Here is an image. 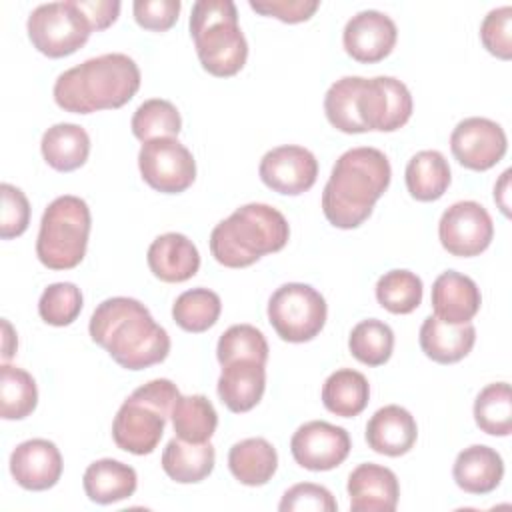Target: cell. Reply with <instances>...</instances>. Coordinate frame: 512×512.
Instances as JSON below:
<instances>
[{"label": "cell", "instance_id": "cell-20", "mask_svg": "<svg viewBox=\"0 0 512 512\" xmlns=\"http://www.w3.org/2000/svg\"><path fill=\"white\" fill-rule=\"evenodd\" d=\"M480 304V288L466 274L446 270L432 284L434 316L448 324L470 322L478 314Z\"/></svg>", "mask_w": 512, "mask_h": 512}, {"label": "cell", "instance_id": "cell-34", "mask_svg": "<svg viewBox=\"0 0 512 512\" xmlns=\"http://www.w3.org/2000/svg\"><path fill=\"white\" fill-rule=\"evenodd\" d=\"M222 312L220 296L208 288H192L182 292L172 304L174 322L186 332H206L212 328Z\"/></svg>", "mask_w": 512, "mask_h": 512}, {"label": "cell", "instance_id": "cell-43", "mask_svg": "<svg viewBox=\"0 0 512 512\" xmlns=\"http://www.w3.org/2000/svg\"><path fill=\"white\" fill-rule=\"evenodd\" d=\"M2 212H0V238L10 240L26 232L30 224V204L24 192L8 182L0 186Z\"/></svg>", "mask_w": 512, "mask_h": 512}, {"label": "cell", "instance_id": "cell-9", "mask_svg": "<svg viewBox=\"0 0 512 512\" xmlns=\"http://www.w3.org/2000/svg\"><path fill=\"white\" fill-rule=\"evenodd\" d=\"M32 46L48 58H64L82 48L92 28L76 0L36 6L26 22Z\"/></svg>", "mask_w": 512, "mask_h": 512}, {"label": "cell", "instance_id": "cell-12", "mask_svg": "<svg viewBox=\"0 0 512 512\" xmlns=\"http://www.w3.org/2000/svg\"><path fill=\"white\" fill-rule=\"evenodd\" d=\"M438 238L448 254L470 258L490 246L494 238V224L482 204L474 200H460L444 210L438 222Z\"/></svg>", "mask_w": 512, "mask_h": 512}, {"label": "cell", "instance_id": "cell-10", "mask_svg": "<svg viewBox=\"0 0 512 512\" xmlns=\"http://www.w3.org/2000/svg\"><path fill=\"white\" fill-rule=\"evenodd\" d=\"M142 180L162 194H180L196 180V160L178 138L144 142L138 152Z\"/></svg>", "mask_w": 512, "mask_h": 512}, {"label": "cell", "instance_id": "cell-15", "mask_svg": "<svg viewBox=\"0 0 512 512\" xmlns=\"http://www.w3.org/2000/svg\"><path fill=\"white\" fill-rule=\"evenodd\" d=\"M258 174L270 190L298 196L314 186L318 178V160L308 148L286 144L272 148L262 156Z\"/></svg>", "mask_w": 512, "mask_h": 512}, {"label": "cell", "instance_id": "cell-47", "mask_svg": "<svg viewBox=\"0 0 512 512\" xmlns=\"http://www.w3.org/2000/svg\"><path fill=\"white\" fill-rule=\"evenodd\" d=\"M508 190H510V170L502 172V178L494 186V200L504 216H510V202H508Z\"/></svg>", "mask_w": 512, "mask_h": 512}, {"label": "cell", "instance_id": "cell-17", "mask_svg": "<svg viewBox=\"0 0 512 512\" xmlns=\"http://www.w3.org/2000/svg\"><path fill=\"white\" fill-rule=\"evenodd\" d=\"M62 454L54 442L32 438L18 444L10 454V474L24 490H48L62 476Z\"/></svg>", "mask_w": 512, "mask_h": 512}, {"label": "cell", "instance_id": "cell-29", "mask_svg": "<svg viewBox=\"0 0 512 512\" xmlns=\"http://www.w3.org/2000/svg\"><path fill=\"white\" fill-rule=\"evenodd\" d=\"M406 188L418 202H434L444 196L450 186V166L442 152L420 150L406 164Z\"/></svg>", "mask_w": 512, "mask_h": 512}, {"label": "cell", "instance_id": "cell-38", "mask_svg": "<svg viewBox=\"0 0 512 512\" xmlns=\"http://www.w3.org/2000/svg\"><path fill=\"white\" fill-rule=\"evenodd\" d=\"M424 286L410 270H388L376 282L378 304L392 314H410L422 302Z\"/></svg>", "mask_w": 512, "mask_h": 512}, {"label": "cell", "instance_id": "cell-41", "mask_svg": "<svg viewBox=\"0 0 512 512\" xmlns=\"http://www.w3.org/2000/svg\"><path fill=\"white\" fill-rule=\"evenodd\" d=\"M480 40L492 56L500 60L512 58V6L494 8L484 16Z\"/></svg>", "mask_w": 512, "mask_h": 512}, {"label": "cell", "instance_id": "cell-31", "mask_svg": "<svg viewBox=\"0 0 512 512\" xmlns=\"http://www.w3.org/2000/svg\"><path fill=\"white\" fill-rule=\"evenodd\" d=\"M170 420L176 436L186 442H208L218 426V414L204 394H180L172 406Z\"/></svg>", "mask_w": 512, "mask_h": 512}, {"label": "cell", "instance_id": "cell-45", "mask_svg": "<svg viewBox=\"0 0 512 512\" xmlns=\"http://www.w3.org/2000/svg\"><path fill=\"white\" fill-rule=\"evenodd\" d=\"M248 6L264 16L278 18L286 24L306 22L320 8L318 0H250Z\"/></svg>", "mask_w": 512, "mask_h": 512}, {"label": "cell", "instance_id": "cell-32", "mask_svg": "<svg viewBox=\"0 0 512 512\" xmlns=\"http://www.w3.org/2000/svg\"><path fill=\"white\" fill-rule=\"evenodd\" d=\"M38 388L30 372L4 362L0 366V414L4 420H22L34 412Z\"/></svg>", "mask_w": 512, "mask_h": 512}, {"label": "cell", "instance_id": "cell-18", "mask_svg": "<svg viewBox=\"0 0 512 512\" xmlns=\"http://www.w3.org/2000/svg\"><path fill=\"white\" fill-rule=\"evenodd\" d=\"M352 512H392L398 506L400 484L396 474L380 464H358L348 476Z\"/></svg>", "mask_w": 512, "mask_h": 512}, {"label": "cell", "instance_id": "cell-33", "mask_svg": "<svg viewBox=\"0 0 512 512\" xmlns=\"http://www.w3.org/2000/svg\"><path fill=\"white\" fill-rule=\"evenodd\" d=\"M362 82V76H344L336 80L324 96V114L328 122L344 134L366 132L358 116V94Z\"/></svg>", "mask_w": 512, "mask_h": 512}, {"label": "cell", "instance_id": "cell-5", "mask_svg": "<svg viewBox=\"0 0 512 512\" xmlns=\"http://www.w3.org/2000/svg\"><path fill=\"white\" fill-rule=\"evenodd\" d=\"M190 36L202 68L218 78L238 74L248 58V42L232 0H198L190 12Z\"/></svg>", "mask_w": 512, "mask_h": 512}, {"label": "cell", "instance_id": "cell-1", "mask_svg": "<svg viewBox=\"0 0 512 512\" xmlns=\"http://www.w3.org/2000/svg\"><path fill=\"white\" fill-rule=\"evenodd\" d=\"M88 330L90 338L126 370L160 364L170 352L168 332L136 298L114 296L100 302Z\"/></svg>", "mask_w": 512, "mask_h": 512}, {"label": "cell", "instance_id": "cell-46", "mask_svg": "<svg viewBox=\"0 0 512 512\" xmlns=\"http://www.w3.org/2000/svg\"><path fill=\"white\" fill-rule=\"evenodd\" d=\"M76 4L84 12L92 32L106 30L120 14V2L116 0H76Z\"/></svg>", "mask_w": 512, "mask_h": 512}, {"label": "cell", "instance_id": "cell-19", "mask_svg": "<svg viewBox=\"0 0 512 512\" xmlns=\"http://www.w3.org/2000/svg\"><path fill=\"white\" fill-rule=\"evenodd\" d=\"M146 260L150 272L168 284L186 282L200 268V254L196 244L180 232H166L154 238Z\"/></svg>", "mask_w": 512, "mask_h": 512}, {"label": "cell", "instance_id": "cell-25", "mask_svg": "<svg viewBox=\"0 0 512 512\" xmlns=\"http://www.w3.org/2000/svg\"><path fill=\"white\" fill-rule=\"evenodd\" d=\"M86 496L96 504H114L136 492V470L120 460L102 458L92 462L82 478Z\"/></svg>", "mask_w": 512, "mask_h": 512}, {"label": "cell", "instance_id": "cell-13", "mask_svg": "<svg viewBox=\"0 0 512 512\" xmlns=\"http://www.w3.org/2000/svg\"><path fill=\"white\" fill-rule=\"evenodd\" d=\"M508 148L504 128L482 116H470L456 124L450 134V150L458 164L468 170L484 172L498 164Z\"/></svg>", "mask_w": 512, "mask_h": 512}, {"label": "cell", "instance_id": "cell-44", "mask_svg": "<svg viewBox=\"0 0 512 512\" xmlns=\"http://www.w3.org/2000/svg\"><path fill=\"white\" fill-rule=\"evenodd\" d=\"M180 8V0H136L132 4L136 24L152 32L170 30L178 20Z\"/></svg>", "mask_w": 512, "mask_h": 512}, {"label": "cell", "instance_id": "cell-26", "mask_svg": "<svg viewBox=\"0 0 512 512\" xmlns=\"http://www.w3.org/2000/svg\"><path fill=\"white\" fill-rule=\"evenodd\" d=\"M216 452L208 442H186L172 438L162 452V470L178 484L202 482L214 470Z\"/></svg>", "mask_w": 512, "mask_h": 512}, {"label": "cell", "instance_id": "cell-6", "mask_svg": "<svg viewBox=\"0 0 512 512\" xmlns=\"http://www.w3.org/2000/svg\"><path fill=\"white\" fill-rule=\"evenodd\" d=\"M178 396L180 390L168 378H156L136 388L114 416L112 438L116 446L136 456L154 452Z\"/></svg>", "mask_w": 512, "mask_h": 512}, {"label": "cell", "instance_id": "cell-35", "mask_svg": "<svg viewBox=\"0 0 512 512\" xmlns=\"http://www.w3.org/2000/svg\"><path fill=\"white\" fill-rule=\"evenodd\" d=\"M476 426L490 436L512 432V394L508 382H492L474 400Z\"/></svg>", "mask_w": 512, "mask_h": 512}, {"label": "cell", "instance_id": "cell-21", "mask_svg": "<svg viewBox=\"0 0 512 512\" xmlns=\"http://www.w3.org/2000/svg\"><path fill=\"white\" fill-rule=\"evenodd\" d=\"M418 438V426L414 416L398 406L388 404L372 414L366 424L368 446L384 456H402L412 450Z\"/></svg>", "mask_w": 512, "mask_h": 512}, {"label": "cell", "instance_id": "cell-37", "mask_svg": "<svg viewBox=\"0 0 512 512\" xmlns=\"http://www.w3.org/2000/svg\"><path fill=\"white\" fill-rule=\"evenodd\" d=\"M350 354L366 366H382L390 360L394 350L392 328L376 318L358 322L348 338Z\"/></svg>", "mask_w": 512, "mask_h": 512}, {"label": "cell", "instance_id": "cell-39", "mask_svg": "<svg viewBox=\"0 0 512 512\" xmlns=\"http://www.w3.org/2000/svg\"><path fill=\"white\" fill-rule=\"evenodd\" d=\"M268 342L264 334L252 324H234L218 338L216 358L224 366L234 360H256L266 364Z\"/></svg>", "mask_w": 512, "mask_h": 512}, {"label": "cell", "instance_id": "cell-40", "mask_svg": "<svg viewBox=\"0 0 512 512\" xmlns=\"http://www.w3.org/2000/svg\"><path fill=\"white\" fill-rule=\"evenodd\" d=\"M82 312V292L72 282H54L38 300V314L50 326H68Z\"/></svg>", "mask_w": 512, "mask_h": 512}, {"label": "cell", "instance_id": "cell-27", "mask_svg": "<svg viewBox=\"0 0 512 512\" xmlns=\"http://www.w3.org/2000/svg\"><path fill=\"white\" fill-rule=\"evenodd\" d=\"M40 150L50 168L58 172H72L86 164L90 154V136L78 124L60 122L42 134Z\"/></svg>", "mask_w": 512, "mask_h": 512}, {"label": "cell", "instance_id": "cell-42", "mask_svg": "<svg viewBox=\"0 0 512 512\" xmlns=\"http://www.w3.org/2000/svg\"><path fill=\"white\" fill-rule=\"evenodd\" d=\"M278 510L282 512H336L338 504L332 496V492L320 484L312 482H300L288 488L278 504Z\"/></svg>", "mask_w": 512, "mask_h": 512}, {"label": "cell", "instance_id": "cell-36", "mask_svg": "<svg viewBox=\"0 0 512 512\" xmlns=\"http://www.w3.org/2000/svg\"><path fill=\"white\" fill-rule=\"evenodd\" d=\"M130 126L140 142H150L156 138H176L182 128V118L170 100L150 98L136 108Z\"/></svg>", "mask_w": 512, "mask_h": 512}, {"label": "cell", "instance_id": "cell-16", "mask_svg": "<svg viewBox=\"0 0 512 512\" xmlns=\"http://www.w3.org/2000/svg\"><path fill=\"white\" fill-rule=\"evenodd\" d=\"M398 30L394 20L380 10H362L354 14L342 32L346 54L362 64L384 60L396 46Z\"/></svg>", "mask_w": 512, "mask_h": 512}, {"label": "cell", "instance_id": "cell-8", "mask_svg": "<svg viewBox=\"0 0 512 512\" xmlns=\"http://www.w3.org/2000/svg\"><path fill=\"white\" fill-rule=\"evenodd\" d=\"M324 296L302 282H288L274 290L268 300V322L286 342H308L320 334L326 324Z\"/></svg>", "mask_w": 512, "mask_h": 512}, {"label": "cell", "instance_id": "cell-7", "mask_svg": "<svg viewBox=\"0 0 512 512\" xmlns=\"http://www.w3.org/2000/svg\"><path fill=\"white\" fill-rule=\"evenodd\" d=\"M92 216L86 200L64 194L54 198L42 214L36 256L50 270L76 268L84 256Z\"/></svg>", "mask_w": 512, "mask_h": 512}, {"label": "cell", "instance_id": "cell-14", "mask_svg": "<svg viewBox=\"0 0 512 512\" xmlns=\"http://www.w3.org/2000/svg\"><path fill=\"white\" fill-rule=\"evenodd\" d=\"M352 442L342 426H334L324 420H312L302 424L290 440V452L298 466L324 472L340 466L350 454Z\"/></svg>", "mask_w": 512, "mask_h": 512}, {"label": "cell", "instance_id": "cell-48", "mask_svg": "<svg viewBox=\"0 0 512 512\" xmlns=\"http://www.w3.org/2000/svg\"><path fill=\"white\" fill-rule=\"evenodd\" d=\"M2 330H4V346H2V360L8 362L14 352H16V346H18V340H16V332L12 328V324L8 320H2Z\"/></svg>", "mask_w": 512, "mask_h": 512}, {"label": "cell", "instance_id": "cell-22", "mask_svg": "<svg viewBox=\"0 0 512 512\" xmlns=\"http://www.w3.org/2000/svg\"><path fill=\"white\" fill-rule=\"evenodd\" d=\"M266 368L256 360H234L222 366L218 396L230 412H248L264 396Z\"/></svg>", "mask_w": 512, "mask_h": 512}, {"label": "cell", "instance_id": "cell-11", "mask_svg": "<svg viewBox=\"0 0 512 512\" xmlns=\"http://www.w3.org/2000/svg\"><path fill=\"white\" fill-rule=\"evenodd\" d=\"M358 116L366 132H394L412 116L410 90L392 76L364 78L358 94Z\"/></svg>", "mask_w": 512, "mask_h": 512}, {"label": "cell", "instance_id": "cell-28", "mask_svg": "<svg viewBox=\"0 0 512 512\" xmlns=\"http://www.w3.org/2000/svg\"><path fill=\"white\" fill-rule=\"evenodd\" d=\"M228 468L244 486H264L278 468L276 448L266 438H246L228 452Z\"/></svg>", "mask_w": 512, "mask_h": 512}, {"label": "cell", "instance_id": "cell-4", "mask_svg": "<svg viewBox=\"0 0 512 512\" xmlns=\"http://www.w3.org/2000/svg\"><path fill=\"white\" fill-rule=\"evenodd\" d=\"M288 236L290 226L280 210L250 202L212 228L210 252L226 268H246L264 254L282 250Z\"/></svg>", "mask_w": 512, "mask_h": 512}, {"label": "cell", "instance_id": "cell-3", "mask_svg": "<svg viewBox=\"0 0 512 512\" xmlns=\"http://www.w3.org/2000/svg\"><path fill=\"white\" fill-rule=\"evenodd\" d=\"M138 64L122 52L88 58L54 82V100L64 112L92 114L128 104L140 88Z\"/></svg>", "mask_w": 512, "mask_h": 512}, {"label": "cell", "instance_id": "cell-23", "mask_svg": "<svg viewBox=\"0 0 512 512\" xmlns=\"http://www.w3.org/2000/svg\"><path fill=\"white\" fill-rule=\"evenodd\" d=\"M452 476L458 488L468 494H490L504 476V462L494 448L472 444L456 456Z\"/></svg>", "mask_w": 512, "mask_h": 512}, {"label": "cell", "instance_id": "cell-2", "mask_svg": "<svg viewBox=\"0 0 512 512\" xmlns=\"http://www.w3.org/2000/svg\"><path fill=\"white\" fill-rule=\"evenodd\" d=\"M392 168L386 154L372 146L346 150L334 164L322 192L326 220L342 230L364 224L376 200L388 190Z\"/></svg>", "mask_w": 512, "mask_h": 512}, {"label": "cell", "instance_id": "cell-30", "mask_svg": "<svg viewBox=\"0 0 512 512\" xmlns=\"http://www.w3.org/2000/svg\"><path fill=\"white\" fill-rule=\"evenodd\" d=\"M370 398V384L366 376L352 368H340L332 372L322 386V404L328 412L352 418L358 416Z\"/></svg>", "mask_w": 512, "mask_h": 512}, {"label": "cell", "instance_id": "cell-24", "mask_svg": "<svg viewBox=\"0 0 512 512\" xmlns=\"http://www.w3.org/2000/svg\"><path fill=\"white\" fill-rule=\"evenodd\" d=\"M476 342V328L466 324H448L428 316L420 326V348L438 364H454L470 354Z\"/></svg>", "mask_w": 512, "mask_h": 512}]
</instances>
